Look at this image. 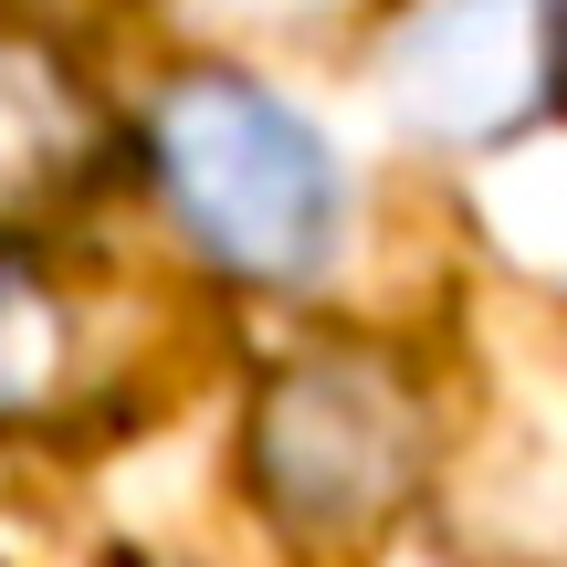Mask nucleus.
Here are the masks:
<instances>
[{
  "label": "nucleus",
  "mask_w": 567,
  "mask_h": 567,
  "mask_svg": "<svg viewBox=\"0 0 567 567\" xmlns=\"http://www.w3.org/2000/svg\"><path fill=\"white\" fill-rule=\"evenodd\" d=\"M243 473L274 536L316 557H358L400 526V505L431 473V400L379 347H295L243 421Z\"/></svg>",
  "instance_id": "1"
},
{
  "label": "nucleus",
  "mask_w": 567,
  "mask_h": 567,
  "mask_svg": "<svg viewBox=\"0 0 567 567\" xmlns=\"http://www.w3.org/2000/svg\"><path fill=\"white\" fill-rule=\"evenodd\" d=\"M147 168L200 264L243 284H305L337 252V147L252 74H221V63L179 74L147 105Z\"/></svg>",
  "instance_id": "2"
},
{
  "label": "nucleus",
  "mask_w": 567,
  "mask_h": 567,
  "mask_svg": "<svg viewBox=\"0 0 567 567\" xmlns=\"http://www.w3.org/2000/svg\"><path fill=\"white\" fill-rule=\"evenodd\" d=\"M567 21L547 0H431L389 42V105L442 147H494L557 95Z\"/></svg>",
  "instance_id": "3"
},
{
  "label": "nucleus",
  "mask_w": 567,
  "mask_h": 567,
  "mask_svg": "<svg viewBox=\"0 0 567 567\" xmlns=\"http://www.w3.org/2000/svg\"><path fill=\"white\" fill-rule=\"evenodd\" d=\"M105 168V105L53 42L0 32V231L53 221Z\"/></svg>",
  "instance_id": "4"
},
{
  "label": "nucleus",
  "mask_w": 567,
  "mask_h": 567,
  "mask_svg": "<svg viewBox=\"0 0 567 567\" xmlns=\"http://www.w3.org/2000/svg\"><path fill=\"white\" fill-rule=\"evenodd\" d=\"M74 368V305L42 264L0 243V421H32Z\"/></svg>",
  "instance_id": "5"
}]
</instances>
